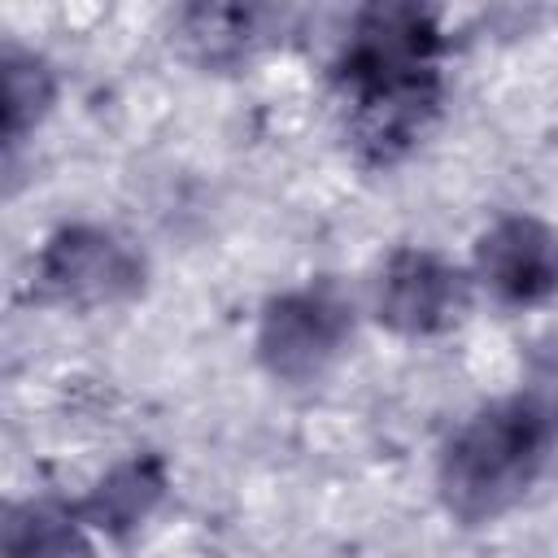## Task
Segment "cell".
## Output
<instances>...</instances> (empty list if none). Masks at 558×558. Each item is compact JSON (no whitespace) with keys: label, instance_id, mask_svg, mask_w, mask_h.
<instances>
[{"label":"cell","instance_id":"obj_3","mask_svg":"<svg viewBox=\"0 0 558 558\" xmlns=\"http://www.w3.org/2000/svg\"><path fill=\"white\" fill-rule=\"evenodd\" d=\"M357 323L353 296L336 279H310L275 292L253 331L257 366L288 388L318 384L349 349Z\"/></svg>","mask_w":558,"mask_h":558},{"label":"cell","instance_id":"obj_11","mask_svg":"<svg viewBox=\"0 0 558 558\" xmlns=\"http://www.w3.org/2000/svg\"><path fill=\"white\" fill-rule=\"evenodd\" d=\"M514 397H519V401L549 427V436L558 440V336L536 340V344L527 349Z\"/></svg>","mask_w":558,"mask_h":558},{"label":"cell","instance_id":"obj_5","mask_svg":"<svg viewBox=\"0 0 558 558\" xmlns=\"http://www.w3.org/2000/svg\"><path fill=\"white\" fill-rule=\"evenodd\" d=\"M475 305V279L466 266L453 257L423 248V244H401L392 248L366 292L371 318L401 336V340H432L466 323Z\"/></svg>","mask_w":558,"mask_h":558},{"label":"cell","instance_id":"obj_4","mask_svg":"<svg viewBox=\"0 0 558 558\" xmlns=\"http://www.w3.org/2000/svg\"><path fill=\"white\" fill-rule=\"evenodd\" d=\"M31 283L61 310H113L148 288L144 253L100 222H61L31 262Z\"/></svg>","mask_w":558,"mask_h":558},{"label":"cell","instance_id":"obj_1","mask_svg":"<svg viewBox=\"0 0 558 558\" xmlns=\"http://www.w3.org/2000/svg\"><path fill=\"white\" fill-rule=\"evenodd\" d=\"M445 26L427 4H366L331 61L349 140L371 166L405 157L440 113Z\"/></svg>","mask_w":558,"mask_h":558},{"label":"cell","instance_id":"obj_10","mask_svg":"<svg viewBox=\"0 0 558 558\" xmlns=\"http://www.w3.org/2000/svg\"><path fill=\"white\" fill-rule=\"evenodd\" d=\"M57 70L48 57L9 44L0 52V140L4 148H17L31 131L44 126V118L57 105Z\"/></svg>","mask_w":558,"mask_h":558},{"label":"cell","instance_id":"obj_6","mask_svg":"<svg viewBox=\"0 0 558 558\" xmlns=\"http://www.w3.org/2000/svg\"><path fill=\"white\" fill-rule=\"evenodd\" d=\"M475 292L506 310L558 301V227L536 214H501L471 244Z\"/></svg>","mask_w":558,"mask_h":558},{"label":"cell","instance_id":"obj_2","mask_svg":"<svg viewBox=\"0 0 558 558\" xmlns=\"http://www.w3.org/2000/svg\"><path fill=\"white\" fill-rule=\"evenodd\" d=\"M549 445V427L514 392L484 401L440 445L436 497L445 514L462 527H480L510 514L541 480Z\"/></svg>","mask_w":558,"mask_h":558},{"label":"cell","instance_id":"obj_7","mask_svg":"<svg viewBox=\"0 0 558 558\" xmlns=\"http://www.w3.org/2000/svg\"><path fill=\"white\" fill-rule=\"evenodd\" d=\"M170 493V466L161 453H126L109 462L83 497H74V514L105 541H126L140 532Z\"/></svg>","mask_w":558,"mask_h":558},{"label":"cell","instance_id":"obj_9","mask_svg":"<svg viewBox=\"0 0 558 558\" xmlns=\"http://www.w3.org/2000/svg\"><path fill=\"white\" fill-rule=\"evenodd\" d=\"M0 558H100L96 532L65 501H9L0 523Z\"/></svg>","mask_w":558,"mask_h":558},{"label":"cell","instance_id":"obj_8","mask_svg":"<svg viewBox=\"0 0 558 558\" xmlns=\"http://www.w3.org/2000/svg\"><path fill=\"white\" fill-rule=\"evenodd\" d=\"M270 17L275 13L257 4H187L170 22V44L205 70L240 65L266 44Z\"/></svg>","mask_w":558,"mask_h":558}]
</instances>
